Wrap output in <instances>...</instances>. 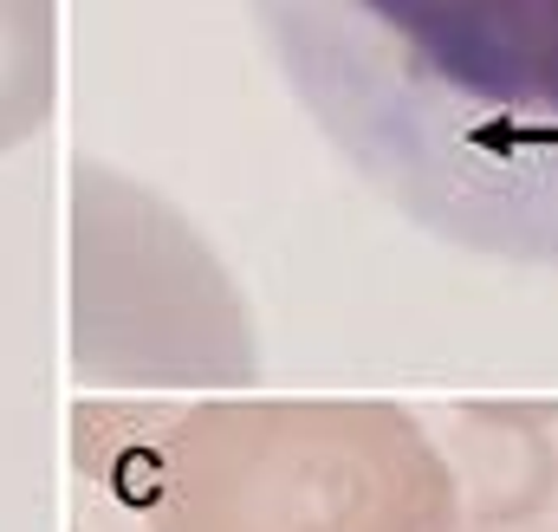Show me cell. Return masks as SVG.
Returning a JSON list of instances; mask_svg holds the SVG:
<instances>
[{
  "label": "cell",
  "instance_id": "obj_1",
  "mask_svg": "<svg viewBox=\"0 0 558 532\" xmlns=\"http://www.w3.org/2000/svg\"><path fill=\"white\" fill-rule=\"evenodd\" d=\"M325 149L428 241L558 273V0H247Z\"/></svg>",
  "mask_w": 558,
  "mask_h": 532
},
{
  "label": "cell",
  "instance_id": "obj_2",
  "mask_svg": "<svg viewBox=\"0 0 558 532\" xmlns=\"http://www.w3.org/2000/svg\"><path fill=\"white\" fill-rule=\"evenodd\" d=\"M52 78H59V7L0 0V156L52 118Z\"/></svg>",
  "mask_w": 558,
  "mask_h": 532
},
{
  "label": "cell",
  "instance_id": "obj_3",
  "mask_svg": "<svg viewBox=\"0 0 558 532\" xmlns=\"http://www.w3.org/2000/svg\"><path fill=\"white\" fill-rule=\"evenodd\" d=\"M461 532H558V500H533V507H487V513H468Z\"/></svg>",
  "mask_w": 558,
  "mask_h": 532
}]
</instances>
